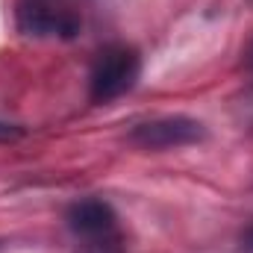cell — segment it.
I'll use <instances>...</instances> for the list:
<instances>
[{
  "mask_svg": "<svg viewBox=\"0 0 253 253\" xmlns=\"http://www.w3.org/2000/svg\"><path fill=\"white\" fill-rule=\"evenodd\" d=\"M88 18V0H18L15 24L33 39H77Z\"/></svg>",
  "mask_w": 253,
  "mask_h": 253,
  "instance_id": "6da1fadb",
  "label": "cell"
},
{
  "mask_svg": "<svg viewBox=\"0 0 253 253\" xmlns=\"http://www.w3.org/2000/svg\"><path fill=\"white\" fill-rule=\"evenodd\" d=\"M141 74V56L126 44H109L97 53L88 74V94L94 103H112L126 94Z\"/></svg>",
  "mask_w": 253,
  "mask_h": 253,
  "instance_id": "7a4b0ae2",
  "label": "cell"
},
{
  "mask_svg": "<svg viewBox=\"0 0 253 253\" xmlns=\"http://www.w3.org/2000/svg\"><path fill=\"white\" fill-rule=\"evenodd\" d=\"M206 138V126L186 115H162L153 121H141L129 129V144L141 150H174L189 147Z\"/></svg>",
  "mask_w": 253,
  "mask_h": 253,
  "instance_id": "3957f363",
  "label": "cell"
},
{
  "mask_svg": "<svg viewBox=\"0 0 253 253\" xmlns=\"http://www.w3.org/2000/svg\"><path fill=\"white\" fill-rule=\"evenodd\" d=\"M68 227L85 245L115 242V236H118V215H115V209L106 200L85 197V200H77L68 209Z\"/></svg>",
  "mask_w": 253,
  "mask_h": 253,
  "instance_id": "277c9868",
  "label": "cell"
},
{
  "mask_svg": "<svg viewBox=\"0 0 253 253\" xmlns=\"http://www.w3.org/2000/svg\"><path fill=\"white\" fill-rule=\"evenodd\" d=\"M85 253H118V251H115V242H94V245H85Z\"/></svg>",
  "mask_w": 253,
  "mask_h": 253,
  "instance_id": "5b68a950",
  "label": "cell"
},
{
  "mask_svg": "<svg viewBox=\"0 0 253 253\" xmlns=\"http://www.w3.org/2000/svg\"><path fill=\"white\" fill-rule=\"evenodd\" d=\"M15 135H21V129H15L12 124H3L0 121V138H15Z\"/></svg>",
  "mask_w": 253,
  "mask_h": 253,
  "instance_id": "8992f818",
  "label": "cell"
},
{
  "mask_svg": "<svg viewBox=\"0 0 253 253\" xmlns=\"http://www.w3.org/2000/svg\"><path fill=\"white\" fill-rule=\"evenodd\" d=\"M242 248H245L248 253H253V224L248 227V233L242 236Z\"/></svg>",
  "mask_w": 253,
  "mask_h": 253,
  "instance_id": "52a82bcc",
  "label": "cell"
},
{
  "mask_svg": "<svg viewBox=\"0 0 253 253\" xmlns=\"http://www.w3.org/2000/svg\"><path fill=\"white\" fill-rule=\"evenodd\" d=\"M245 62H248V71L253 74V44L248 47V59H245Z\"/></svg>",
  "mask_w": 253,
  "mask_h": 253,
  "instance_id": "ba28073f",
  "label": "cell"
}]
</instances>
